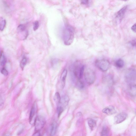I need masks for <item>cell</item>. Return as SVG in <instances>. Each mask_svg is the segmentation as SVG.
<instances>
[{
	"label": "cell",
	"mask_w": 136,
	"mask_h": 136,
	"mask_svg": "<svg viewBox=\"0 0 136 136\" xmlns=\"http://www.w3.org/2000/svg\"><path fill=\"white\" fill-rule=\"evenodd\" d=\"M69 97L67 96H64L61 98L60 103L57 106H60L64 109L69 104Z\"/></svg>",
	"instance_id": "11"
},
{
	"label": "cell",
	"mask_w": 136,
	"mask_h": 136,
	"mask_svg": "<svg viewBox=\"0 0 136 136\" xmlns=\"http://www.w3.org/2000/svg\"><path fill=\"white\" fill-rule=\"evenodd\" d=\"M7 62L6 57L3 52H1V60H0V63L1 65L2 66H4Z\"/></svg>",
	"instance_id": "16"
},
{
	"label": "cell",
	"mask_w": 136,
	"mask_h": 136,
	"mask_svg": "<svg viewBox=\"0 0 136 136\" xmlns=\"http://www.w3.org/2000/svg\"><path fill=\"white\" fill-rule=\"evenodd\" d=\"M38 107L37 103L35 102L31 108L29 117L30 123L32 125H34L35 122L37 117Z\"/></svg>",
	"instance_id": "6"
},
{
	"label": "cell",
	"mask_w": 136,
	"mask_h": 136,
	"mask_svg": "<svg viewBox=\"0 0 136 136\" xmlns=\"http://www.w3.org/2000/svg\"><path fill=\"white\" fill-rule=\"evenodd\" d=\"M74 36V30L72 27L69 25H66L63 33L64 44L67 46L71 45L73 41Z\"/></svg>",
	"instance_id": "1"
},
{
	"label": "cell",
	"mask_w": 136,
	"mask_h": 136,
	"mask_svg": "<svg viewBox=\"0 0 136 136\" xmlns=\"http://www.w3.org/2000/svg\"><path fill=\"white\" fill-rule=\"evenodd\" d=\"M126 80L128 83H133L136 81V70L131 69H128L125 75Z\"/></svg>",
	"instance_id": "7"
},
{
	"label": "cell",
	"mask_w": 136,
	"mask_h": 136,
	"mask_svg": "<svg viewBox=\"0 0 136 136\" xmlns=\"http://www.w3.org/2000/svg\"><path fill=\"white\" fill-rule=\"evenodd\" d=\"M45 123V119L44 116L41 115L37 116L34 125L35 131H39L44 128Z\"/></svg>",
	"instance_id": "5"
},
{
	"label": "cell",
	"mask_w": 136,
	"mask_h": 136,
	"mask_svg": "<svg viewBox=\"0 0 136 136\" xmlns=\"http://www.w3.org/2000/svg\"><path fill=\"white\" fill-rule=\"evenodd\" d=\"M1 73L5 76H7L8 75V72L4 67H3L1 70Z\"/></svg>",
	"instance_id": "25"
},
{
	"label": "cell",
	"mask_w": 136,
	"mask_h": 136,
	"mask_svg": "<svg viewBox=\"0 0 136 136\" xmlns=\"http://www.w3.org/2000/svg\"><path fill=\"white\" fill-rule=\"evenodd\" d=\"M122 1H127V0H122Z\"/></svg>",
	"instance_id": "30"
},
{
	"label": "cell",
	"mask_w": 136,
	"mask_h": 136,
	"mask_svg": "<svg viewBox=\"0 0 136 136\" xmlns=\"http://www.w3.org/2000/svg\"><path fill=\"white\" fill-rule=\"evenodd\" d=\"M128 91L131 96H136V84L132 83L129 84L128 88Z\"/></svg>",
	"instance_id": "12"
},
{
	"label": "cell",
	"mask_w": 136,
	"mask_h": 136,
	"mask_svg": "<svg viewBox=\"0 0 136 136\" xmlns=\"http://www.w3.org/2000/svg\"><path fill=\"white\" fill-rule=\"evenodd\" d=\"M127 114L125 113H121L115 117L114 122L116 124L120 123L124 121L127 118Z\"/></svg>",
	"instance_id": "9"
},
{
	"label": "cell",
	"mask_w": 136,
	"mask_h": 136,
	"mask_svg": "<svg viewBox=\"0 0 136 136\" xmlns=\"http://www.w3.org/2000/svg\"><path fill=\"white\" fill-rule=\"evenodd\" d=\"M64 110V109L61 107L60 106H57V111L58 117H59Z\"/></svg>",
	"instance_id": "22"
},
{
	"label": "cell",
	"mask_w": 136,
	"mask_h": 136,
	"mask_svg": "<svg viewBox=\"0 0 136 136\" xmlns=\"http://www.w3.org/2000/svg\"><path fill=\"white\" fill-rule=\"evenodd\" d=\"M85 66L83 64L77 62L75 64L73 72L75 77L78 79H81L84 75Z\"/></svg>",
	"instance_id": "2"
},
{
	"label": "cell",
	"mask_w": 136,
	"mask_h": 136,
	"mask_svg": "<svg viewBox=\"0 0 136 136\" xmlns=\"http://www.w3.org/2000/svg\"><path fill=\"white\" fill-rule=\"evenodd\" d=\"M77 84L78 86L81 88H83L84 87V83L81 79H78Z\"/></svg>",
	"instance_id": "24"
},
{
	"label": "cell",
	"mask_w": 136,
	"mask_h": 136,
	"mask_svg": "<svg viewBox=\"0 0 136 136\" xmlns=\"http://www.w3.org/2000/svg\"><path fill=\"white\" fill-rule=\"evenodd\" d=\"M40 133L39 132V131L36 132L33 135L34 136H40Z\"/></svg>",
	"instance_id": "29"
},
{
	"label": "cell",
	"mask_w": 136,
	"mask_h": 136,
	"mask_svg": "<svg viewBox=\"0 0 136 136\" xmlns=\"http://www.w3.org/2000/svg\"><path fill=\"white\" fill-rule=\"evenodd\" d=\"M127 6H126L121 9L116 13V18L117 21L120 23L123 19L125 14L127 8Z\"/></svg>",
	"instance_id": "8"
},
{
	"label": "cell",
	"mask_w": 136,
	"mask_h": 136,
	"mask_svg": "<svg viewBox=\"0 0 136 136\" xmlns=\"http://www.w3.org/2000/svg\"><path fill=\"white\" fill-rule=\"evenodd\" d=\"M39 25V23L38 21H36L34 22L33 26V29L34 31H35L38 29Z\"/></svg>",
	"instance_id": "23"
},
{
	"label": "cell",
	"mask_w": 136,
	"mask_h": 136,
	"mask_svg": "<svg viewBox=\"0 0 136 136\" xmlns=\"http://www.w3.org/2000/svg\"><path fill=\"white\" fill-rule=\"evenodd\" d=\"M67 72V70L65 69L63 71L61 75L60 79L62 88H64L65 85Z\"/></svg>",
	"instance_id": "13"
},
{
	"label": "cell",
	"mask_w": 136,
	"mask_h": 136,
	"mask_svg": "<svg viewBox=\"0 0 136 136\" xmlns=\"http://www.w3.org/2000/svg\"><path fill=\"white\" fill-rule=\"evenodd\" d=\"M89 0H81L82 3L84 4H87L88 3Z\"/></svg>",
	"instance_id": "27"
},
{
	"label": "cell",
	"mask_w": 136,
	"mask_h": 136,
	"mask_svg": "<svg viewBox=\"0 0 136 136\" xmlns=\"http://www.w3.org/2000/svg\"><path fill=\"white\" fill-rule=\"evenodd\" d=\"M95 64L100 70L103 72L107 71L110 65L109 61L104 59L97 60L95 61Z\"/></svg>",
	"instance_id": "3"
},
{
	"label": "cell",
	"mask_w": 136,
	"mask_h": 136,
	"mask_svg": "<svg viewBox=\"0 0 136 136\" xmlns=\"http://www.w3.org/2000/svg\"><path fill=\"white\" fill-rule=\"evenodd\" d=\"M109 132V129L107 127H104L101 133L102 136H107Z\"/></svg>",
	"instance_id": "21"
},
{
	"label": "cell",
	"mask_w": 136,
	"mask_h": 136,
	"mask_svg": "<svg viewBox=\"0 0 136 136\" xmlns=\"http://www.w3.org/2000/svg\"><path fill=\"white\" fill-rule=\"evenodd\" d=\"M61 100V98L59 93L58 92L55 93L54 97V101L58 106L60 103Z\"/></svg>",
	"instance_id": "19"
},
{
	"label": "cell",
	"mask_w": 136,
	"mask_h": 136,
	"mask_svg": "<svg viewBox=\"0 0 136 136\" xmlns=\"http://www.w3.org/2000/svg\"><path fill=\"white\" fill-rule=\"evenodd\" d=\"M131 29L134 33H136V23L134 24L131 27Z\"/></svg>",
	"instance_id": "26"
},
{
	"label": "cell",
	"mask_w": 136,
	"mask_h": 136,
	"mask_svg": "<svg viewBox=\"0 0 136 136\" xmlns=\"http://www.w3.org/2000/svg\"><path fill=\"white\" fill-rule=\"evenodd\" d=\"M84 76L87 83L89 85L93 84L96 79V76L94 72L90 68L85 70Z\"/></svg>",
	"instance_id": "4"
},
{
	"label": "cell",
	"mask_w": 136,
	"mask_h": 136,
	"mask_svg": "<svg viewBox=\"0 0 136 136\" xmlns=\"http://www.w3.org/2000/svg\"><path fill=\"white\" fill-rule=\"evenodd\" d=\"M115 64L117 67L119 68V69H121L124 66V61L121 59H119L116 61Z\"/></svg>",
	"instance_id": "18"
},
{
	"label": "cell",
	"mask_w": 136,
	"mask_h": 136,
	"mask_svg": "<svg viewBox=\"0 0 136 136\" xmlns=\"http://www.w3.org/2000/svg\"><path fill=\"white\" fill-rule=\"evenodd\" d=\"M102 112L108 115H112L115 114L116 111L115 107L112 105L108 106L102 110Z\"/></svg>",
	"instance_id": "10"
},
{
	"label": "cell",
	"mask_w": 136,
	"mask_h": 136,
	"mask_svg": "<svg viewBox=\"0 0 136 136\" xmlns=\"http://www.w3.org/2000/svg\"><path fill=\"white\" fill-rule=\"evenodd\" d=\"M88 122V125L91 130H93L97 126L96 122L94 120L91 119H89Z\"/></svg>",
	"instance_id": "15"
},
{
	"label": "cell",
	"mask_w": 136,
	"mask_h": 136,
	"mask_svg": "<svg viewBox=\"0 0 136 136\" xmlns=\"http://www.w3.org/2000/svg\"><path fill=\"white\" fill-rule=\"evenodd\" d=\"M6 21L3 17H1L0 19V29L1 31L4 30L6 25Z\"/></svg>",
	"instance_id": "17"
},
{
	"label": "cell",
	"mask_w": 136,
	"mask_h": 136,
	"mask_svg": "<svg viewBox=\"0 0 136 136\" xmlns=\"http://www.w3.org/2000/svg\"><path fill=\"white\" fill-rule=\"evenodd\" d=\"M131 44L132 46L134 47L136 46V39L132 40L131 42Z\"/></svg>",
	"instance_id": "28"
},
{
	"label": "cell",
	"mask_w": 136,
	"mask_h": 136,
	"mask_svg": "<svg viewBox=\"0 0 136 136\" xmlns=\"http://www.w3.org/2000/svg\"><path fill=\"white\" fill-rule=\"evenodd\" d=\"M27 62V58L25 57H24L20 63V66L22 70H23L24 68L26 66Z\"/></svg>",
	"instance_id": "20"
},
{
	"label": "cell",
	"mask_w": 136,
	"mask_h": 136,
	"mask_svg": "<svg viewBox=\"0 0 136 136\" xmlns=\"http://www.w3.org/2000/svg\"><path fill=\"white\" fill-rule=\"evenodd\" d=\"M57 128V124L56 122H54L51 124L50 130V134L51 135H55L56 132Z\"/></svg>",
	"instance_id": "14"
}]
</instances>
